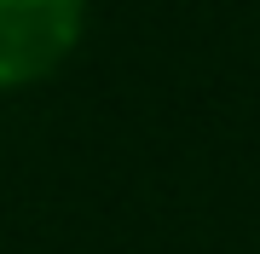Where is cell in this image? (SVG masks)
Masks as SVG:
<instances>
[{"label": "cell", "mask_w": 260, "mask_h": 254, "mask_svg": "<svg viewBox=\"0 0 260 254\" xmlns=\"http://www.w3.org/2000/svg\"><path fill=\"white\" fill-rule=\"evenodd\" d=\"M87 0H0V93L47 81L75 52Z\"/></svg>", "instance_id": "1"}]
</instances>
